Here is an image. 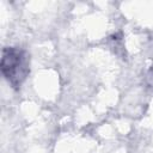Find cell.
Masks as SVG:
<instances>
[{
    "mask_svg": "<svg viewBox=\"0 0 153 153\" xmlns=\"http://www.w3.org/2000/svg\"><path fill=\"white\" fill-rule=\"evenodd\" d=\"M25 68V59L20 51L14 49H11L8 51L5 50L2 59V72L12 82L20 81V79L24 78Z\"/></svg>",
    "mask_w": 153,
    "mask_h": 153,
    "instance_id": "cell-1",
    "label": "cell"
}]
</instances>
